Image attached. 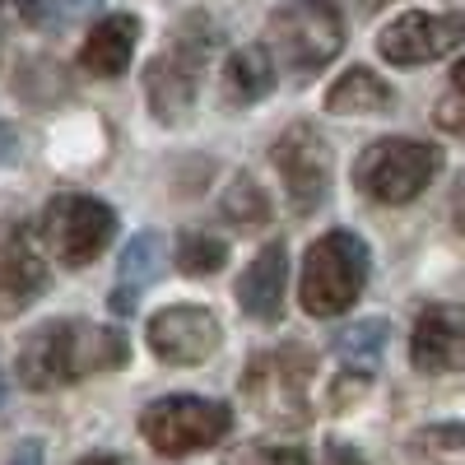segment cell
<instances>
[{"instance_id":"cell-12","label":"cell","mask_w":465,"mask_h":465,"mask_svg":"<svg viewBox=\"0 0 465 465\" xmlns=\"http://www.w3.org/2000/svg\"><path fill=\"white\" fill-rule=\"evenodd\" d=\"M43 289H47L43 252L33 247L28 228H5L0 232V317H19Z\"/></svg>"},{"instance_id":"cell-20","label":"cell","mask_w":465,"mask_h":465,"mask_svg":"<svg viewBox=\"0 0 465 465\" xmlns=\"http://www.w3.org/2000/svg\"><path fill=\"white\" fill-rule=\"evenodd\" d=\"M386 335H391V326L377 322V317L354 322L349 331H340V340H335V354H340L349 368H354L359 377H368V372L377 368V359H381V349H386Z\"/></svg>"},{"instance_id":"cell-7","label":"cell","mask_w":465,"mask_h":465,"mask_svg":"<svg viewBox=\"0 0 465 465\" xmlns=\"http://www.w3.org/2000/svg\"><path fill=\"white\" fill-rule=\"evenodd\" d=\"M270 159H275V173L289 191V205L293 214H312L322 201H326V191H331V144L322 140L317 126H289L275 149H270Z\"/></svg>"},{"instance_id":"cell-10","label":"cell","mask_w":465,"mask_h":465,"mask_svg":"<svg viewBox=\"0 0 465 465\" xmlns=\"http://www.w3.org/2000/svg\"><path fill=\"white\" fill-rule=\"evenodd\" d=\"M410 359L419 372H465V307H423L410 335Z\"/></svg>"},{"instance_id":"cell-23","label":"cell","mask_w":465,"mask_h":465,"mask_svg":"<svg viewBox=\"0 0 465 465\" xmlns=\"http://www.w3.org/2000/svg\"><path fill=\"white\" fill-rule=\"evenodd\" d=\"M43 5L47 0H0V19H10V24H43Z\"/></svg>"},{"instance_id":"cell-26","label":"cell","mask_w":465,"mask_h":465,"mask_svg":"<svg viewBox=\"0 0 465 465\" xmlns=\"http://www.w3.org/2000/svg\"><path fill=\"white\" fill-rule=\"evenodd\" d=\"M326 465H368L359 447H349V442H331L326 447Z\"/></svg>"},{"instance_id":"cell-8","label":"cell","mask_w":465,"mask_h":465,"mask_svg":"<svg viewBox=\"0 0 465 465\" xmlns=\"http://www.w3.org/2000/svg\"><path fill=\"white\" fill-rule=\"evenodd\" d=\"M456 47H465V15H423L410 10L391 19L377 37V52L391 65H423V61H442Z\"/></svg>"},{"instance_id":"cell-9","label":"cell","mask_w":465,"mask_h":465,"mask_svg":"<svg viewBox=\"0 0 465 465\" xmlns=\"http://www.w3.org/2000/svg\"><path fill=\"white\" fill-rule=\"evenodd\" d=\"M149 349L173 368L205 363L219 349V317L210 307H163L149 322Z\"/></svg>"},{"instance_id":"cell-14","label":"cell","mask_w":465,"mask_h":465,"mask_svg":"<svg viewBox=\"0 0 465 465\" xmlns=\"http://www.w3.org/2000/svg\"><path fill=\"white\" fill-rule=\"evenodd\" d=\"M135 37H140V24L131 15H112L103 19L80 47V65L98 80H116V74H126L131 56H135Z\"/></svg>"},{"instance_id":"cell-2","label":"cell","mask_w":465,"mask_h":465,"mask_svg":"<svg viewBox=\"0 0 465 465\" xmlns=\"http://www.w3.org/2000/svg\"><path fill=\"white\" fill-rule=\"evenodd\" d=\"M368 284V242L359 232H326L307 247L302 256V280H298V298L302 312L312 317H340L354 307V298Z\"/></svg>"},{"instance_id":"cell-18","label":"cell","mask_w":465,"mask_h":465,"mask_svg":"<svg viewBox=\"0 0 465 465\" xmlns=\"http://www.w3.org/2000/svg\"><path fill=\"white\" fill-rule=\"evenodd\" d=\"M219 214L238 228V232H261L270 223V201H265V191L256 186L252 173H238L228 186H223V196H219Z\"/></svg>"},{"instance_id":"cell-17","label":"cell","mask_w":465,"mask_h":465,"mask_svg":"<svg viewBox=\"0 0 465 465\" xmlns=\"http://www.w3.org/2000/svg\"><path fill=\"white\" fill-rule=\"evenodd\" d=\"M270 89H275V65H270L265 47H238L223 61V98L228 103L252 107V103L270 98Z\"/></svg>"},{"instance_id":"cell-28","label":"cell","mask_w":465,"mask_h":465,"mask_svg":"<svg viewBox=\"0 0 465 465\" xmlns=\"http://www.w3.org/2000/svg\"><path fill=\"white\" fill-rule=\"evenodd\" d=\"M0 163H19V131L0 122Z\"/></svg>"},{"instance_id":"cell-19","label":"cell","mask_w":465,"mask_h":465,"mask_svg":"<svg viewBox=\"0 0 465 465\" xmlns=\"http://www.w3.org/2000/svg\"><path fill=\"white\" fill-rule=\"evenodd\" d=\"M228 261V238L214 228H186L177 238V270L191 280H205L214 270H223Z\"/></svg>"},{"instance_id":"cell-1","label":"cell","mask_w":465,"mask_h":465,"mask_svg":"<svg viewBox=\"0 0 465 465\" xmlns=\"http://www.w3.org/2000/svg\"><path fill=\"white\" fill-rule=\"evenodd\" d=\"M131 359V344L122 331L94 322H47L33 331L19 349V381L28 391H56L80 377L122 368Z\"/></svg>"},{"instance_id":"cell-30","label":"cell","mask_w":465,"mask_h":465,"mask_svg":"<svg viewBox=\"0 0 465 465\" xmlns=\"http://www.w3.org/2000/svg\"><path fill=\"white\" fill-rule=\"evenodd\" d=\"M456 94H465V61L456 65Z\"/></svg>"},{"instance_id":"cell-5","label":"cell","mask_w":465,"mask_h":465,"mask_svg":"<svg viewBox=\"0 0 465 465\" xmlns=\"http://www.w3.org/2000/svg\"><path fill=\"white\" fill-rule=\"evenodd\" d=\"M232 429V410L205 396H163L140 414V433L163 456H191L223 442Z\"/></svg>"},{"instance_id":"cell-31","label":"cell","mask_w":465,"mask_h":465,"mask_svg":"<svg viewBox=\"0 0 465 465\" xmlns=\"http://www.w3.org/2000/svg\"><path fill=\"white\" fill-rule=\"evenodd\" d=\"M0 396H5V372H0Z\"/></svg>"},{"instance_id":"cell-11","label":"cell","mask_w":465,"mask_h":465,"mask_svg":"<svg viewBox=\"0 0 465 465\" xmlns=\"http://www.w3.org/2000/svg\"><path fill=\"white\" fill-rule=\"evenodd\" d=\"M196 70H201V61L182 47L153 56L144 65V98H149L153 122H163V126L186 122V112L196 107Z\"/></svg>"},{"instance_id":"cell-22","label":"cell","mask_w":465,"mask_h":465,"mask_svg":"<svg viewBox=\"0 0 465 465\" xmlns=\"http://www.w3.org/2000/svg\"><path fill=\"white\" fill-rule=\"evenodd\" d=\"M238 465H307L302 447H252Z\"/></svg>"},{"instance_id":"cell-24","label":"cell","mask_w":465,"mask_h":465,"mask_svg":"<svg viewBox=\"0 0 465 465\" xmlns=\"http://www.w3.org/2000/svg\"><path fill=\"white\" fill-rule=\"evenodd\" d=\"M433 122H438L442 131H451V135H465V94L442 98V103H438V112H433Z\"/></svg>"},{"instance_id":"cell-27","label":"cell","mask_w":465,"mask_h":465,"mask_svg":"<svg viewBox=\"0 0 465 465\" xmlns=\"http://www.w3.org/2000/svg\"><path fill=\"white\" fill-rule=\"evenodd\" d=\"M10 465H47V460H43V442H33V438H24V442L15 447Z\"/></svg>"},{"instance_id":"cell-3","label":"cell","mask_w":465,"mask_h":465,"mask_svg":"<svg viewBox=\"0 0 465 465\" xmlns=\"http://www.w3.org/2000/svg\"><path fill=\"white\" fill-rule=\"evenodd\" d=\"M270 47L293 80H312L344 47V15L335 0H284L270 15Z\"/></svg>"},{"instance_id":"cell-21","label":"cell","mask_w":465,"mask_h":465,"mask_svg":"<svg viewBox=\"0 0 465 465\" xmlns=\"http://www.w3.org/2000/svg\"><path fill=\"white\" fill-rule=\"evenodd\" d=\"M98 5H103V0H47V5H43V19H47L52 28H74L80 19H89Z\"/></svg>"},{"instance_id":"cell-15","label":"cell","mask_w":465,"mask_h":465,"mask_svg":"<svg viewBox=\"0 0 465 465\" xmlns=\"http://www.w3.org/2000/svg\"><path fill=\"white\" fill-rule=\"evenodd\" d=\"M159 252H163V238L159 232H135V238L126 242L122 261H116V284H112V298L107 307L116 317H131L135 312V298L140 289L159 275Z\"/></svg>"},{"instance_id":"cell-13","label":"cell","mask_w":465,"mask_h":465,"mask_svg":"<svg viewBox=\"0 0 465 465\" xmlns=\"http://www.w3.org/2000/svg\"><path fill=\"white\" fill-rule=\"evenodd\" d=\"M284 280H289V252H284V242H270L265 252H256V261L242 270V280H238L242 312L256 317V322H280V312H284Z\"/></svg>"},{"instance_id":"cell-6","label":"cell","mask_w":465,"mask_h":465,"mask_svg":"<svg viewBox=\"0 0 465 465\" xmlns=\"http://www.w3.org/2000/svg\"><path fill=\"white\" fill-rule=\"evenodd\" d=\"M112 232H116V214H112V205H103L94 196H56L43 214V242L70 270L94 265L107 252Z\"/></svg>"},{"instance_id":"cell-16","label":"cell","mask_w":465,"mask_h":465,"mask_svg":"<svg viewBox=\"0 0 465 465\" xmlns=\"http://www.w3.org/2000/svg\"><path fill=\"white\" fill-rule=\"evenodd\" d=\"M391 103H396L391 84L381 74H372L368 65L344 70L326 94V112H335V116H372V112H386Z\"/></svg>"},{"instance_id":"cell-25","label":"cell","mask_w":465,"mask_h":465,"mask_svg":"<svg viewBox=\"0 0 465 465\" xmlns=\"http://www.w3.org/2000/svg\"><path fill=\"white\" fill-rule=\"evenodd\" d=\"M423 447H465V423H447V429H423Z\"/></svg>"},{"instance_id":"cell-4","label":"cell","mask_w":465,"mask_h":465,"mask_svg":"<svg viewBox=\"0 0 465 465\" xmlns=\"http://www.w3.org/2000/svg\"><path fill=\"white\" fill-rule=\"evenodd\" d=\"M438 168H442V159L433 144L391 135V140H377L359 153L354 186L377 205H405L438 177Z\"/></svg>"},{"instance_id":"cell-29","label":"cell","mask_w":465,"mask_h":465,"mask_svg":"<svg viewBox=\"0 0 465 465\" xmlns=\"http://www.w3.org/2000/svg\"><path fill=\"white\" fill-rule=\"evenodd\" d=\"M80 465H126V460L122 456H84Z\"/></svg>"}]
</instances>
